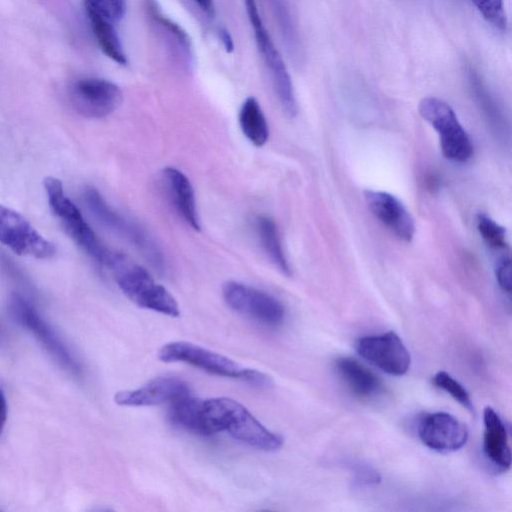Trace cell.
Listing matches in <instances>:
<instances>
[{
	"label": "cell",
	"instance_id": "cell-10",
	"mask_svg": "<svg viewBox=\"0 0 512 512\" xmlns=\"http://www.w3.org/2000/svg\"><path fill=\"white\" fill-rule=\"evenodd\" d=\"M0 243L14 253L36 259L55 255V245L19 212L0 204Z\"/></svg>",
	"mask_w": 512,
	"mask_h": 512
},
{
	"label": "cell",
	"instance_id": "cell-16",
	"mask_svg": "<svg viewBox=\"0 0 512 512\" xmlns=\"http://www.w3.org/2000/svg\"><path fill=\"white\" fill-rule=\"evenodd\" d=\"M483 450L488 460L499 470L511 466V449L506 426L498 413L491 407L483 412Z\"/></svg>",
	"mask_w": 512,
	"mask_h": 512
},
{
	"label": "cell",
	"instance_id": "cell-27",
	"mask_svg": "<svg viewBox=\"0 0 512 512\" xmlns=\"http://www.w3.org/2000/svg\"><path fill=\"white\" fill-rule=\"evenodd\" d=\"M85 9L92 10L114 24L119 22L126 10V0H84Z\"/></svg>",
	"mask_w": 512,
	"mask_h": 512
},
{
	"label": "cell",
	"instance_id": "cell-21",
	"mask_svg": "<svg viewBox=\"0 0 512 512\" xmlns=\"http://www.w3.org/2000/svg\"><path fill=\"white\" fill-rule=\"evenodd\" d=\"M86 13L102 52L119 65L127 64V57L115 30L114 23L92 10L86 9Z\"/></svg>",
	"mask_w": 512,
	"mask_h": 512
},
{
	"label": "cell",
	"instance_id": "cell-9",
	"mask_svg": "<svg viewBox=\"0 0 512 512\" xmlns=\"http://www.w3.org/2000/svg\"><path fill=\"white\" fill-rule=\"evenodd\" d=\"M222 295L232 310L263 325L276 327L285 319L286 310L282 302L257 288L228 281L222 287Z\"/></svg>",
	"mask_w": 512,
	"mask_h": 512
},
{
	"label": "cell",
	"instance_id": "cell-32",
	"mask_svg": "<svg viewBox=\"0 0 512 512\" xmlns=\"http://www.w3.org/2000/svg\"><path fill=\"white\" fill-rule=\"evenodd\" d=\"M3 337H4V333H3V327L1 326L0 324V343L2 342L3 340Z\"/></svg>",
	"mask_w": 512,
	"mask_h": 512
},
{
	"label": "cell",
	"instance_id": "cell-26",
	"mask_svg": "<svg viewBox=\"0 0 512 512\" xmlns=\"http://www.w3.org/2000/svg\"><path fill=\"white\" fill-rule=\"evenodd\" d=\"M482 17L493 27L505 31L507 28V15L503 0H471Z\"/></svg>",
	"mask_w": 512,
	"mask_h": 512
},
{
	"label": "cell",
	"instance_id": "cell-6",
	"mask_svg": "<svg viewBox=\"0 0 512 512\" xmlns=\"http://www.w3.org/2000/svg\"><path fill=\"white\" fill-rule=\"evenodd\" d=\"M418 111L439 134L445 158L458 163H465L471 158L473 146L470 137L448 103L436 97H426L419 102Z\"/></svg>",
	"mask_w": 512,
	"mask_h": 512
},
{
	"label": "cell",
	"instance_id": "cell-7",
	"mask_svg": "<svg viewBox=\"0 0 512 512\" xmlns=\"http://www.w3.org/2000/svg\"><path fill=\"white\" fill-rule=\"evenodd\" d=\"M83 198L88 210L102 226L129 241L158 270L164 269L162 253L144 229L113 210L95 188H86Z\"/></svg>",
	"mask_w": 512,
	"mask_h": 512
},
{
	"label": "cell",
	"instance_id": "cell-4",
	"mask_svg": "<svg viewBox=\"0 0 512 512\" xmlns=\"http://www.w3.org/2000/svg\"><path fill=\"white\" fill-rule=\"evenodd\" d=\"M49 208L68 236L94 261L105 266L107 249L88 225L78 207L66 195L62 182L52 176L43 181Z\"/></svg>",
	"mask_w": 512,
	"mask_h": 512
},
{
	"label": "cell",
	"instance_id": "cell-25",
	"mask_svg": "<svg viewBox=\"0 0 512 512\" xmlns=\"http://www.w3.org/2000/svg\"><path fill=\"white\" fill-rule=\"evenodd\" d=\"M433 383L441 390L448 393L463 407L473 412L474 407L468 391L449 373L445 371L437 372L433 377Z\"/></svg>",
	"mask_w": 512,
	"mask_h": 512
},
{
	"label": "cell",
	"instance_id": "cell-22",
	"mask_svg": "<svg viewBox=\"0 0 512 512\" xmlns=\"http://www.w3.org/2000/svg\"><path fill=\"white\" fill-rule=\"evenodd\" d=\"M239 124L245 137L256 147L269 139V126L262 108L255 97H248L239 112Z\"/></svg>",
	"mask_w": 512,
	"mask_h": 512
},
{
	"label": "cell",
	"instance_id": "cell-12",
	"mask_svg": "<svg viewBox=\"0 0 512 512\" xmlns=\"http://www.w3.org/2000/svg\"><path fill=\"white\" fill-rule=\"evenodd\" d=\"M355 347L362 358L387 374L401 376L410 367L409 351L394 331L361 337Z\"/></svg>",
	"mask_w": 512,
	"mask_h": 512
},
{
	"label": "cell",
	"instance_id": "cell-29",
	"mask_svg": "<svg viewBox=\"0 0 512 512\" xmlns=\"http://www.w3.org/2000/svg\"><path fill=\"white\" fill-rule=\"evenodd\" d=\"M219 38L223 44V47L227 53H231L234 50V42L230 32L225 27L218 29Z\"/></svg>",
	"mask_w": 512,
	"mask_h": 512
},
{
	"label": "cell",
	"instance_id": "cell-30",
	"mask_svg": "<svg viewBox=\"0 0 512 512\" xmlns=\"http://www.w3.org/2000/svg\"><path fill=\"white\" fill-rule=\"evenodd\" d=\"M199 9L210 18L215 16L214 0H193Z\"/></svg>",
	"mask_w": 512,
	"mask_h": 512
},
{
	"label": "cell",
	"instance_id": "cell-23",
	"mask_svg": "<svg viewBox=\"0 0 512 512\" xmlns=\"http://www.w3.org/2000/svg\"><path fill=\"white\" fill-rule=\"evenodd\" d=\"M255 230L260 244L274 265L285 275H291V268L285 256L275 222L268 216H258Z\"/></svg>",
	"mask_w": 512,
	"mask_h": 512
},
{
	"label": "cell",
	"instance_id": "cell-15",
	"mask_svg": "<svg viewBox=\"0 0 512 512\" xmlns=\"http://www.w3.org/2000/svg\"><path fill=\"white\" fill-rule=\"evenodd\" d=\"M364 199L372 214L397 238L410 242L414 237V220L394 195L376 190H365Z\"/></svg>",
	"mask_w": 512,
	"mask_h": 512
},
{
	"label": "cell",
	"instance_id": "cell-17",
	"mask_svg": "<svg viewBox=\"0 0 512 512\" xmlns=\"http://www.w3.org/2000/svg\"><path fill=\"white\" fill-rule=\"evenodd\" d=\"M168 195L182 219L194 230H200L195 194L187 176L174 167H166L162 172Z\"/></svg>",
	"mask_w": 512,
	"mask_h": 512
},
{
	"label": "cell",
	"instance_id": "cell-3",
	"mask_svg": "<svg viewBox=\"0 0 512 512\" xmlns=\"http://www.w3.org/2000/svg\"><path fill=\"white\" fill-rule=\"evenodd\" d=\"M158 358L165 363H187L207 373L237 379L256 388L273 385L269 375L243 367L220 353L187 341L166 343L160 348Z\"/></svg>",
	"mask_w": 512,
	"mask_h": 512
},
{
	"label": "cell",
	"instance_id": "cell-19",
	"mask_svg": "<svg viewBox=\"0 0 512 512\" xmlns=\"http://www.w3.org/2000/svg\"><path fill=\"white\" fill-rule=\"evenodd\" d=\"M145 3L149 17L160 29L163 36L165 35L167 41L175 46V51L178 52L185 65H191L193 50L189 35L180 25L163 15L154 0H145Z\"/></svg>",
	"mask_w": 512,
	"mask_h": 512
},
{
	"label": "cell",
	"instance_id": "cell-20",
	"mask_svg": "<svg viewBox=\"0 0 512 512\" xmlns=\"http://www.w3.org/2000/svg\"><path fill=\"white\" fill-rule=\"evenodd\" d=\"M169 405L171 423L191 433L209 436L203 419L202 400L188 394Z\"/></svg>",
	"mask_w": 512,
	"mask_h": 512
},
{
	"label": "cell",
	"instance_id": "cell-24",
	"mask_svg": "<svg viewBox=\"0 0 512 512\" xmlns=\"http://www.w3.org/2000/svg\"><path fill=\"white\" fill-rule=\"evenodd\" d=\"M477 230L487 245L494 252H507L508 242L504 227L500 226L485 213H479L476 217Z\"/></svg>",
	"mask_w": 512,
	"mask_h": 512
},
{
	"label": "cell",
	"instance_id": "cell-11",
	"mask_svg": "<svg viewBox=\"0 0 512 512\" xmlns=\"http://www.w3.org/2000/svg\"><path fill=\"white\" fill-rule=\"evenodd\" d=\"M73 108L88 118H103L122 103L121 89L113 82L96 77L75 80L68 89Z\"/></svg>",
	"mask_w": 512,
	"mask_h": 512
},
{
	"label": "cell",
	"instance_id": "cell-31",
	"mask_svg": "<svg viewBox=\"0 0 512 512\" xmlns=\"http://www.w3.org/2000/svg\"><path fill=\"white\" fill-rule=\"evenodd\" d=\"M7 420V401L2 385L0 384V434Z\"/></svg>",
	"mask_w": 512,
	"mask_h": 512
},
{
	"label": "cell",
	"instance_id": "cell-13",
	"mask_svg": "<svg viewBox=\"0 0 512 512\" xmlns=\"http://www.w3.org/2000/svg\"><path fill=\"white\" fill-rule=\"evenodd\" d=\"M417 433L425 446L441 453L460 449L468 439L466 425L446 412L424 415L418 422Z\"/></svg>",
	"mask_w": 512,
	"mask_h": 512
},
{
	"label": "cell",
	"instance_id": "cell-8",
	"mask_svg": "<svg viewBox=\"0 0 512 512\" xmlns=\"http://www.w3.org/2000/svg\"><path fill=\"white\" fill-rule=\"evenodd\" d=\"M244 2L248 19L254 30L257 49L269 71L279 102L288 115L295 116L297 113V103L286 65L264 27L256 0H244Z\"/></svg>",
	"mask_w": 512,
	"mask_h": 512
},
{
	"label": "cell",
	"instance_id": "cell-1",
	"mask_svg": "<svg viewBox=\"0 0 512 512\" xmlns=\"http://www.w3.org/2000/svg\"><path fill=\"white\" fill-rule=\"evenodd\" d=\"M202 412L208 435L226 432L234 439L258 450L280 449L283 439L267 429L250 411L229 397L202 400Z\"/></svg>",
	"mask_w": 512,
	"mask_h": 512
},
{
	"label": "cell",
	"instance_id": "cell-28",
	"mask_svg": "<svg viewBox=\"0 0 512 512\" xmlns=\"http://www.w3.org/2000/svg\"><path fill=\"white\" fill-rule=\"evenodd\" d=\"M495 276L499 287L503 292L510 294L511 292V260L508 252L498 255L495 264Z\"/></svg>",
	"mask_w": 512,
	"mask_h": 512
},
{
	"label": "cell",
	"instance_id": "cell-18",
	"mask_svg": "<svg viewBox=\"0 0 512 512\" xmlns=\"http://www.w3.org/2000/svg\"><path fill=\"white\" fill-rule=\"evenodd\" d=\"M335 369L349 391L360 399L374 398L383 390L381 380L353 358L340 357L336 359Z\"/></svg>",
	"mask_w": 512,
	"mask_h": 512
},
{
	"label": "cell",
	"instance_id": "cell-2",
	"mask_svg": "<svg viewBox=\"0 0 512 512\" xmlns=\"http://www.w3.org/2000/svg\"><path fill=\"white\" fill-rule=\"evenodd\" d=\"M104 267L112 272L122 293L138 307L170 317L179 316V305L172 294L126 255L111 251Z\"/></svg>",
	"mask_w": 512,
	"mask_h": 512
},
{
	"label": "cell",
	"instance_id": "cell-14",
	"mask_svg": "<svg viewBox=\"0 0 512 512\" xmlns=\"http://www.w3.org/2000/svg\"><path fill=\"white\" fill-rule=\"evenodd\" d=\"M188 394H191V391L184 380L178 377L161 376L139 388L117 392L114 395V401L120 406H153L170 404Z\"/></svg>",
	"mask_w": 512,
	"mask_h": 512
},
{
	"label": "cell",
	"instance_id": "cell-5",
	"mask_svg": "<svg viewBox=\"0 0 512 512\" xmlns=\"http://www.w3.org/2000/svg\"><path fill=\"white\" fill-rule=\"evenodd\" d=\"M8 313L15 323L34 335L62 369L77 377L82 375L81 363L27 298L12 293L8 300Z\"/></svg>",
	"mask_w": 512,
	"mask_h": 512
}]
</instances>
